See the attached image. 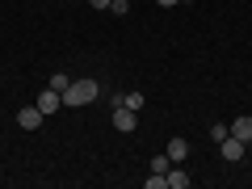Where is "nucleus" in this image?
<instances>
[{"label": "nucleus", "mask_w": 252, "mask_h": 189, "mask_svg": "<svg viewBox=\"0 0 252 189\" xmlns=\"http://www.w3.org/2000/svg\"><path fill=\"white\" fill-rule=\"evenodd\" d=\"M147 189H168V177H164V172H152V177H147Z\"/></svg>", "instance_id": "13"}, {"label": "nucleus", "mask_w": 252, "mask_h": 189, "mask_svg": "<svg viewBox=\"0 0 252 189\" xmlns=\"http://www.w3.org/2000/svg\"><path fill=\"white\" fill-rule=\"evenodd\" d=\"M97 97H101V84L93 80V76H80V80H72V84H67V93H63V109L93 105Z\"/></svg>", "instance_id": "1"}, {"label": "nucleus", "mask_w": 252, "mask_h": 189, "mask_svg": "<svg viewBox=\"0 0 252 189\" xmlns=\"http://www.w3.org/2000/svg\"><path fill=\"white\" fill-rule=\"evenodd\" d=\"M114 126L122 130V135H130V130L139 126V114H135V109H126V105H114Z\"/></svg>", "instance_id": "4"}, {"label": "nucleus", "mask_w": 252, "mask_h": 189, "mask_svg": "<svg viewBox=\"0 0 252 189\" xmlns=\"http://www.w3.org/2000/svg\"><path fill=\"white\" fill-rule=\"evenodd\" d=\"M244 152H248V143H244V139H235V135H227L223 143H219V156H223L227 164H235V160H244Z\"/></svg>", "instance_id": "2"}, {"label": "nucleus", "mask_w": 252, "mask_h": 189, "mask_svg": "<svg viewBox=\"0 0 252 189\" xmlns=\"http://www.w3.org/2000/svg\"><path fill=\"white\" fill-rule=\"evenodd\" d=\"M143 101H147V97L135 89V93H126V97H122V105H126V109H143Z\"/></svg>", "instance_id": "9"}, {"label": "nucleus", "mask_w": 252, "mask_h": 189, "mask_svg": "<svg viewBox=\"0 0 252 189\" xmlns=\"http://www.w3.org/2000/svg\"><path fill=\"white\" fill-rule=\"evenodd\" d=\"M67 84H72V76H63V72L51 76V89H55V93H67Z\"/></svg>", "instance_id": "12"}, {"label": "nucleus", "mask_w": 252, "mask_h": 189, "mask_svg": "<svg viewBox=\"0 0 252 189\" xmlns=\"http://www.w3.org/2000/svg\"><path fill=\"white\" fill-rule=\"evenodd\" d=\"M164 152H168L172 164H181V160L189 156V139H168V147H164Z\"/></svg>", "instance_id": "7"}, {"label": "nucleus", "mask_w": 252, "mask_h": 189, "mask_svg": "<svg viewBox=\"0 0 252 189\" xmlns=\"http://www.w3.org/2000/svg\"><path fill=\"white\" fill-rule=\"evenodd\" d=\"M227 135H231V130H227V122H215V126H210V139H215V143H223Z\"/></svg>", "instance_id": "11"}, {"label": "nucleus", "mask_w": 252, "mask_h": 189, "mask_svg": "<svg viewBox=\"0 0 252 189\" xmlns=\"http://www.w3.org/2000/svg\"><path fill=\"white\" fill-rule=\"evenodd\" d=\"M168 168H172V160H168V152H160L152 160V172H164V177H168Z\"/></svg>", "instance_id": "10"}, {"label": "nucleus", "mask_w": 252, "mask_h": 189, "mask_svg": "<svg viewBox=\"0 0 252 189\" xmlns=\"http://www.w3.org/2000/svg\"><path fill=\"white\" fill-rule=\"evenodd\" d=\"M227 130H231L235 139H244V143H252V118H248V114H240L231 126H227Z\"/></svg>", "instance_id": "6"}, {"label": "nucleus", "mask_w": 252, "mask_h": 189, "mask_svg": "<svg viewBox=\"0 0 252 189\" xmlns=\"http://www.w3.org/2000/svg\"><path fill=\"white\" fill-rule=\"evenodd\" d=\"M89 4L93 9H109V0H89Z\"/></svg>", "instance_id": "16"}, {"label": "nucleus", "mask_w": 252, "mask_h": 189, "mask_svg": "<svg viewBox=\"0 0 252 189\" xmlns=\"http://www.w3.org/2000/svg\"><path fill=\"white\" fill-rule=\"evenodd\" d=\"M109 13H118V17H126V13H130V0H109Z\"/></svg>", "instance_id": "14"}, {"label": "nucleus", "mask_w": 252, "mask_h": 189, "mask_svg": "<svg viewBox=\"0 0 252 189\" xmlns=\"http://www.w3.org/2000/svg\"><path fill=\"white\" fill-rule=\"evenodd\" d=\"M156 4H160V9H172V4H181V0H156Z\"/></svg>", "instance_id": "15"}, {"label": "nucleus", "mask_w": 252, "mask_h": 189, "mask_svg": "<svg viewBox=\"0 0 252 189\" xmlns=\"http://www.w3.org/2000/svg\"><path fill=\"white\" fill-rule=\"evenodd\" d=\"M34 105L42 109V114H59V109H63V93H55L51 84H46V89L38 93V101H34Z\"/></svg>", "instance_id": "3"}, {"label": "nucleus", "mask_w": 252, "mask_h": 189, "mask_svg": "<svg viewBox=\"0 0 252 189\" xmlns=\"http://www.w3.org/2000/svg\"><path fill=\"white\" fill-rule=\"evenodd\" d=\"M42 109H38V105H26V109H17V126H21V130H38V126H42Z\"/></svg>", "instance_id": "5"}, {"label": "nucleus", "mask_w": 252, "mask_h": 189, "mask_svg": "<svg viewBox=\"0 0 252 189\" xmlns=\"http://www.w3.org/2000/svg\"><path fill=\"white\" fill-rule=\"evenodd\" d=\"M168 185H172V189H189V172L172 164V168H168Z\"/></svg>", "instance_id": "8"}]
</instances>
